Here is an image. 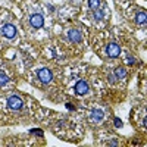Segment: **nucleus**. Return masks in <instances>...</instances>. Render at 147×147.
<instances>
[{"instance_id": "obj_1", "label": "nucleus", "mask_w": 147, "mask_h": 147, "mask_svg": "<svg viewBox=\"0 0 147 147\" xmlns=\"http://www.w3.org/2000/svg\"><path fill=\"white\" fill-rule=\"evenodd\" d=\"M38 78H40V81L43 82V84H49L52 81V78H53V74H52V71L50 69H40L38 71Z\"/></svg>"}, {"instance_id": "obj_2", "label": "nucleus", "mask_w": 147, "mask_h": 147, "mask_svg": "<svg viewBox=\"0 0 147 147\" xmlns=\"http://www.w3.org/2000/svg\"><path fill=\"white\" fill-rule=\"evenodd\" d=\"M7 106H9L10 109L19 110V109L24 106V103H22V100L19 99L18 96H12V97H9V99H7Z\"/></svg>"}, {"instance_id": "obj_3", "label": "nucleus", "mask_w": 147, "mask_h": 147, "mask_svg": "<svg viewBox=\"0 0 147 147\" xmlns=\"http://www.w3.org/2000/svg\"><path fill=\"white\" fill-rule=\"evenodd\" d=\"M106 52H107V56H110V57H116V56H119V53H121V47H119L118 44L112 43V44H109V46H107Z\"/></svg>"}, {"instance_id": "obj_4", "label": "nucleus", "mask_w": 147, "mask_h": 147, "mask_svg": "<svg viewBox=\"0 0 147 147\" xmlns=\"http://www.w3.org/2000/svg\"><path fill=\"white\" fill-rule=\"evenodd\" d=\"M30 24L34 27V28H40V27H43V24H44V18L41 16V15H32L31 18H30Z\"/></svg>"}, {"instance_id": "obj_5", "label": "nucleus", "mask_w": 147, "mask_h": 147, "mask_svg": "<svg viewBox=\"0 0 147 147\" xmlns=\"http://www.w3.org/2000/svg\"><path fill=\"white\" fill-rule=\"evenodd\" d=\"M87 91H88V84L85 82V81H78L75 84V93L78 96H82V94H85Z\"/></svg>"}, {"instance_id": "obj_6", "label": "nucleus", "mask_w": 147, "mask_h": 147, "mask_svg": "<svg viewBox=\"0 0 147 147\" xmlns=\"http://www.w3.org/2000/svg\"><path fill=\"white\" fill-rule=\"evenodd\" d=\"M3 35H6L7 38H13L16 35V28L12 25V24H6L3 27Z\"/></svg>"}, {"instance_id": "obj_7", "label": "nucleus", "mask_w": 147, "mask_h": 147, "mask_svg": "<svg viewBox=\"0 0 147 147\" xmlns=\"http://www.w3.org/2000/svg\"><path fill=\"white\" fill-rule=\"evenodd\" d=\"M68 37H69V40L74 41V43L81 41V32H80L78 30H71V31L68 32Z\"/></svg>"}, {"instance_id": "obj_8", "label": "nucleus", "mask_w": 147, "mask_h": 147, "mask_svg": "<svg viewBox=\"0 0 147 147\" xmlns=\"http://www.w3.org/2000/svg\"><path fill=\"white\" fill-rule=\"evenodd\" d=\"M90 118H91V121L99 122V121H102V119L105 118V115H103V112H102V110H93V112H91V115H90Z\"/></svg>"}, {"instance_id": "obj_9", "label": "nucleus", "mask_w": 147, "mask_h": 147, "mask_svg": "<svg viewBox=\"0 0 147 147\" xmlns=\"http://www.w3.org/2000/svg\"><path fill=\"white\" fill-rule=\"evenodd\" d=\"M136 21H137V24H140V25H144L146 24V21H147V16H146V12H138L137 13V16H136Z\"/></svg>"}, {"instance_id": "obj_10", "label": "nucleus", "mask_w": 147, "mask_h": 147, "mask_svg": "<svg viewBox=\"0 0 147 147\" xmlns=\"http://www.w3.org/2000/svg\"><path fill=\"white\" fill-rule=\"evenodd\" d=\"M115 75H116V78H124L127 75V71L124 68H119V69L115 71Z\"/></svg>"}, {"instance_id": "obj_11", "label": "nucleus", "mask_w": 147, "mask_h": 147, "mask_svg": "<svg viewBox=\"0 0 147 147\" xmlns=\"http://www.w3.org/2000/svg\"><path fill=\"white\" fill-rule=\"evenodd\" d=\"M88 5H90V7L94 10V9H97L100 6V0H88Z\"/></svg>"}, {"instance_id": "obj_12", "label": "nucleus", "mask_w": 147, "mask_h": 147, "mask_svg": "<svg viewBox=\"0 0 147 147\" xmlns=\"http://www.w3.org/2000/svg\"><path fill=\"white\" fill-rule=\"evenodd\" d=\"M7 82H9V77L0 75V85H5V84H7Z\"/></svg>"}, {"instance_id": "obj_13", "label": "nucleus", "mask_w": 147, "mask_h": 147, "mask_svg": "<svg viewBox=\"0 0 147 147\" xmlns=\"http://www.w3.org/2000/svg\"><path fill=\"white\" fill-rule=\"evenodd\" d=\"M103 15H105V10H97L96 13H94V18H96V19H102Z\"/></svg>"}, {"instance_id": "obj_14", "label": "nucleus", "mask_w": 147, "mask_h": 147, "mask_svg": "<svg viewBox=\"0 0 147 147\" xmlns=\"http://www.w3.org/2000/svg\"><path fill=\"white\" fill-rule=\"evenodd\" d=\"M31 132H32V134H37L38 137H43V131H35V129H31Z\"/></svg>"}, {"instance_id": "obj_15", "label": "nucleus", "mask_w": 147, "mask_h": 147, "mask_svg": "<svg viewBox=\"0 0 147 147\" xmlns=\"http://www.w3.org/2000/svg\"><path fill=\"white\" fill-rule=\"evenodd\" d=\"M115 125H116V127H122V121L118 119V118H115Z\"/></svg>"}, {"instance_id": "obj_16", "label": "nucleus", "mask_w": 147, "mask_h": 147, "mask_svg": "<svg viewBox=\"0 0 147 147\" xmlns=\"http://www.w3.org/2000/svg\"><path fill=\"white\" fill-rule=\"evenodd\" d=\"M66 109H69V110H74V109H75V106H74L72 103H66Z\"/></svg>"}, {"instance_id": "obj_17", "label": "nucleus", "mask_w": 147, "mask_h": 147, "mask_svg": "<svg viewBox=\"0 0 147 147\" xmlns=\"http://www.w3.org/2000/svg\"><path fill=\"white\" fill-rule=\"evenodd\" d=\"M127 62H128V63H129V65H132V63H134V62H136V60H134V59H132V57H129V59H128V60H127Z\"/></svg>"}, {"instance_id": "obj_18", "label": "nucleus", "mask_w": 147, "mask_h": 147, "mask_svg": "<svg viewBox=\"0 0 147 147\" xmlns=\"http://www.w3.org/2000/svg\"><path fill=\"white\" fill-rule=\"evenodd\" d=\"M109 144H110V146H116V144H118V141H116V140H113V141H110Z\"/></svg>"}]
</instances>
